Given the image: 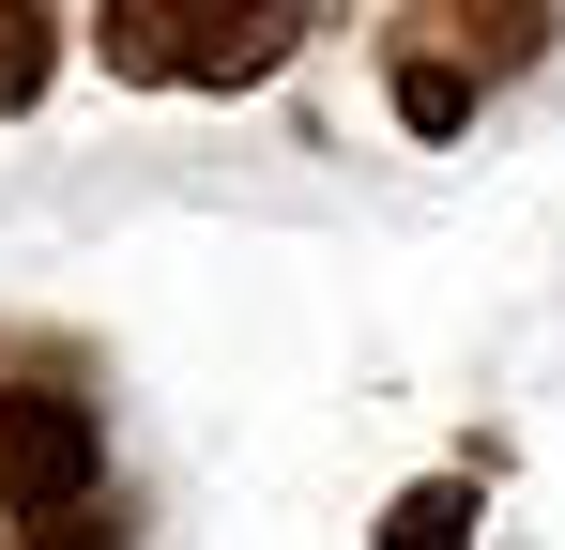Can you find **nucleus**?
Here are the masks:
<instances>
[{
	"mask_svg": "<svg viewBox=\"0 0 565 550\" xmlns=\"http://www.w3.org/2000/svg\"><path fill=\"white\" fill-rule=\"evenodd\" d=\"M107 489V413L77 382H0V520H62Z\"/></svg>",
	"mask_w": 565,
	"mask_h": 550,
	"instance_id": "nucleus-1",
	"label": "nucleus"
},
{
	"mask_svg": "<svg viewBox=\"0 0 565 550\" xmlns=\"http://www.w3.org/2000/svg\"><path fill=\"white\" fill-rule=\"evenodd\" d=\"M551 31H565V0H428V15H413V46H444L473 92L535 77V62H551Z\"/></svg>",
	"mask_w": 565,
	"mask_h": 550,
	"instance_id": "nucleus-2",
	"label": "nucleus"
},
{
	"mask_svg": "<svg viewBox=\"0 0 565 550\" xmlns=\"http://www.w3.org/2000/svg\"><path fill=\"white\" fill-rule=\"evenodd\" d=\"M214 15H230V0H107V15H93V46H107V77H138V92H199Z\"/></svg>",
	"mask_w": 565,
	"mask_h": 550,
	"instance_id": "nucleus-3",
	"label": "nucleus"
},
{
	"mask_svg": "<svg viewBox=\"0 0 565 550\" xmlns=\"http://www.w3.org/2000/svg\"><path fill=\"white\" fill-rule=\"evenodd\" d=\"M290 46H306V0H230V15H214V46H199V92H260Z\"/></svg>",
	"mask_w": 565,
	"mask_h": 550,
	"instance_id": "nucleus-4",
	"label": "nucleus"
},
{
	"mask_svg": "<svg viewBox=\"0 0 565 550\" xmlns=\"http://www.w3.org/2000/svg\"><path fill=\"white\" fill-rule=\"evenodd\" d=\"M382 107H397L413 138H459V123L489 107V92H473L459 62H444V46H413V31H397V46H382Z\"/></svg>",
	"mask_w": 565,
	"mask_h": 550,
	"instance_id": "nucleus-5",
	"label": "nucleus"
},
{
	"mask_svg": "<svg viewBox=\"0 0 565 550\" xmlns=\"http://www.w3.org/2000/svg\"><path fill=\"white\" fill-rule=\"evenodd\" d=\"M473 520H489L473 474H413V489L382 505V550H473Z\"/></svg>",
	"mask_w": 565,
	"mask_h": 550,
	"instance_id": "nucleus-6",
	"label": "nucleus"
},
{
	"mask_svg": "<svg viewBox=\"0 0 565 550\" xmlns=\"http://www.w3.org/2000/svg\"><path fill=\"white\" fill-rule=\"evenodd\" d=\"M46 77H62V15L46 0H0V123L46 107Z\"/></svg>",
	"mask_w": 565,
	"mask_h": 550,
	"instance_id": "nucleus-7",
	"label": "nucleus"
},
{
	"mask_svg": "<svg viewBox=\"0 0 565 550\" xmlns=\"http://www.w3.org/2000/svg\"><path fill=\"white\" fill-rule=\"evenodd\" d=\"M31 550H122V505L93 489V505H62V520H31Z\"/></svg>",
	"mask_w": 565,
	"mask_h": 550,
	"instance_id": "nucleus-8",
	"label": "nucleus"
}]
</instances>
